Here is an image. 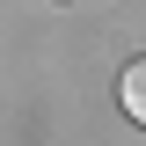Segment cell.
<instances>
[{
    "instance_id": "6da1fadb",
    "label": "cell",
    "mask_w": 146,
    "mask_h": 146,
    "mask_svg": "<svg viewBox=\"0 0 146 146\" xmlns=\"http://www.w3.org/2000/svg\"><path fill=\"white\" fill-rule=\"evenodd\" d=\"M117 102H124V117L146 131V58H131V66H124V80H117Z\"/></svg>"
}]
</instances>
